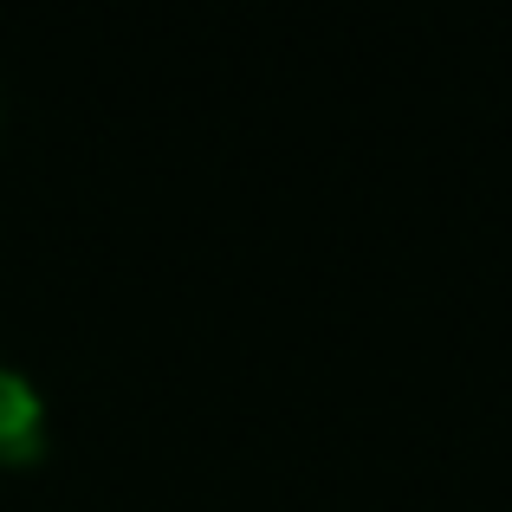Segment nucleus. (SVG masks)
I'll return each mask as SVG.
<instances>
[]
</instances>
